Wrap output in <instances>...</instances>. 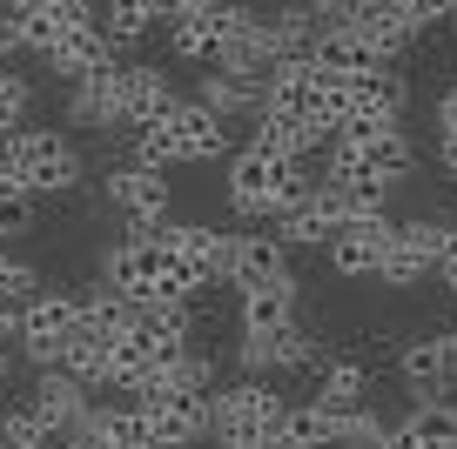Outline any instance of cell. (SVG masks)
<instances>
[{
  "mask_svg": "<svg viewBox=\"0 0 457 449\" xmlns=\"http://www.w3.org/2000/svg\"><path fill=\"white\" fill-rule=\"evenodd\" d=\"M101 195L129 215V235H148V228L169 222V208H175L169 175H162V168H142V161H114V168L101 175Z\"/></svg>",
  "mask_w": 457,
  "mask_h": 449,
  "instance_id": "277c9868",
  "label": "cell"
},
{
  "mask_svg": "<svg viewBox=\"0 0 457 449\" xmlns=\"http://www.w3.org/2000/svg\"><path fill=\"white\" fill-rule=\"evenodd\" d=\"M0 449H54V429L41 422V409H34L28 396L0 409Z\"/></svg>",
  "mask_w": 457,
  "mask_h": 449,
  "instance_id": "7402d4cb",
  "label": "cell"
},
{
  "mask_svg": "<svg viewBox=\"0 0 457 449\" xmlns=\"http://www.w3.org/2000/svg\"><path fill=\"white\" fill-rule=\"evenodd\" d=\"M169 121H175V135H182V155L188 161H222L228 141H236V135H228V121H215V114L202 108V101H188V94L175 101Z\"/></svg>",
  "mask_w": 457,
  "mask_h": 449,
  "instance_id": "e0dca14e",
  "label": "cell"
},
{
  "mask_svg": "<svg viewBox=\"0 0 457 449\" xmlns=\"http://www.w3.org/2000/svg\"><path fill=\"white\" fill-rule=\"evenodd\" d=\"M343 416L350 409H337V403H289L283 409V443L289 449H337V429H343Z\"/></svg>",
  "mask_w": 457,
  "mask_h": 449,
  "instance_id": "ac0fdd59",
  "label": "cell"
},
{
  "mask_svg": "<svg viewBox=\"0 0 457 449\" xmlns=\"http://www.w3.org/2000/svg\"><path fill=\"white\" fill-rule=\"evenodd\" d=\"M262 74H228V68H209L202 74V87L188 101H202V108L215 114V121H256L262 114Z\"/></svg>",
  "mask_w": 457,
  "mask_h": 449,
  "instance_id": "30bf717a",
  "label": "cell"
},
{
  "mask_svg": "<svg viewBox=\"0 0 457 449\" xmlns=\"http://www.w3.org/2000/svg\"><path fill=\"white\" fill-rule=\"evenodd\" d=\"M289 396H276L262 376H243L228 389H209V436L222 449H270L283 436Z\"/></svg>",
  "mask_w": 457,
  "mask_h": 449,
  "instance_id": "7a4b0ae2",
  "label": "cell"
},
{
  "mask_svg": "<svg viewBox=\"0 0 457 449\" xmlns=\"http://www.w3.org/2000/svg\"><path fill=\"white\" fill-rule=\"evenodd\" d=\"M68 329H74V295H68V289H41V295H28V302H21L14 336H21V355H28L34 369H54Z\"/></svg>",
  "mask_w": 457,
  "mask_h": 449,
  "instance_id": "8992f818",
  "label": "cell"
},
{
  "mask_svg": "<svg viewBox=\"0 0 457 449\" xmlns=\"http://www.w3.org/2000/svg\"><path fill=\"white\" fill-rule=\"evenodd\" d=\"M0 148H7V161H14V182H21V195H34V201H61V195H74L81 188V148H74L61 127H34V121H21V127H7L0 135Z\"/></svg>",
  "mask_w": 457,
  "mask_h": 449,
  "instance_id": "6da1fadb",
  "label": "cell"
},
{
  "mask_svg": "<svg viewBox=\"0 0 457 449\" xmlns=\"http://www.w3.org/2000/svg\"><path fill=\"white\" fill-rule=\"evenodd\" d=\"M403 429L424 449H457V403L451 396H444V403H417L411 416H403Z\"/></svg>",
  "mask_w": 457,
  "mask_h": 449,
  "instance_id": "cb8c5ba5",
  "label": "cell"
},
{
  "mask_svg": "<svg viewBox=\"0 0 457 449\" xmlns=\"http://www.w3.org/2000/svg\"><path fill=\"white\" fill-rule=\"evenodd\" d=\"M377 282H384V289H417V282H430V262L411 249V241H397V235H390L384 262H377Z\"/></svg>",
  "mask_w": 457,
  "mask_h": 449,
  "instance_id": "484cf974",
  "label": "cell"
},
{
  "mask_svg": "<svg viewBox=\"0 0 457 449\" xmlns=\"http://www.w3.org/2000/svg\"><path fill=\"white\" fill-rule=\"evenodd\" d=\"M384 443H390V422L370 416V409H350L337 429V449H384Z\"/></svg>",
  "mask_w": 457,
  "mask_h": 449,
  "instance_id": "83f0119b",
  "label": "cell"
},
{
  "mask_svg": "<svg viewBox=\"0 0 457 449\" xmlns=\"http://www.w3.org/2000/svg\"><path fill=\"white\" fill-rule=\"evenodd\" d=\"M310 382H316V403H337V409H363V396H370L363 355H316Z\"/></svg>",
  "mask_w": 457,
  "mask_h": 449,
  "instance_id": "2e32d148",
  "label": "cell"
},
{
  "mask_svg": "<svg viewBox=\"0 0 457 449\" xmlns=\"http://www.w3.org/2000/svg\"><path fill=\"white\" fill-rule=\"evenodd\" d=\"M262 355H270V369H303V376H310V363L323 349H316V336L303 322H283V329H270V336H262Z\"/></svg>",
  "mask_w": 457,
  "mask_h": 449,
  "instance_id": "603a6c76",
  "label": "cell"
},
{
  "mask_svg": "<svg viewBox=\"0 0 457 449\" xmlns=\"http://www.w3.org/2000/svg\"><path fill=\"white\" fill-rule=\"evenodd\" d=\"M41 289H47L41 268L21 262L14 249H0V302H28V295H41Z\"/></svg>",
  "mask_w": 457,
  "mask_h": 449,
  "instance_id": "4316f807",
  "label": "cell"
},
{
  "mask_svg": "<svg viewBox=\"0 0 457 449\" xmlns=\"http://www.w3.org/2000/svg\"><path fill=\"white\" fill-rule=\"evenodd\" d=\"M34 222H41V201L34 195H0V241H14V235H34Z\"/></svg>",
  "mask_w": 457,
  "mask_h": 449,
  "instance_id": "f546056e",
  "label": "cell"
},
{
  "mask_svg": "<svg viewBox=\"0 0 457 449\" xmlns=\"http://www.w3.org/2000/svg\"><path fill=\"white\" fill-rule=\"evenodd\" d=\"M249 282H289V249L270 228H249L228 249V289H249Z\"/></svg>",
  "mask_w": 457,
  "mask_h": 449,
  "instance_id": "8fae6325",
  "label": "cell"
},
{
  "mask_svg": "<svg viewBox=\"0 0 457 449\" xmlns=\"http://www.w3.org/2000/svg\"><path fill=\"white\" fill-rule=\"evenodd\" d=\"M390 235H397V222L390 215H363V222H337V235L323 241V255H329V268L337 275H377V262H384V249H390Z\"/></svg>",
  "mask_w": 457,
  "mask_h": 449,
  "instance_id": "52a82bcc",
  "label": "cell"
},
{
  "mask_svg": "<svg viewBox=\"0 0 457 449\" xmlns=\"http://www.w3.org/2000/svg\"><path fill=\"white\" fill-rule=\"evenodd\" d=\"M236 309H243V336H270L296 322V282H249L236 289Z\"/></svg>",
  "mask_w": 457,
  "mask_h": 449,
  "instance_id": "5bb4252c",
  "label": "cell"
},
{
  "mask_svg": "<svg viewBox=\"0 0 457 449\" xmlns=\"http://www.w3.org/2000/svg\"><path fill=\"white\" fill-rule=\"evenodd\" d=\"M61 449H108L95 436V422H87V409H81V422H68V429H61Z\"/></svg>",
  "mask_w": 457,
  "mask_h": 449,
  "instance_id": "4dcf8cb0",
  "label": "cell"
},
{
  "mask_svg": "<svg viewBox=\"0 0 457 449\" xmlns=\"http://www.w3.org/2000/svg\"><path fill=\"white\" fill-rule=\"evenodd\" d=\"M28 403L41 409V422L47 429H68V422H81V409H87V389L74 376H61V369H41V376H34V389H28Z\"/></svg>",
  "mask_w": 457,
  "mask_h": 449,
  "instance_id": "d6986e66",
  "label": "cell"
},
{
  "mask_svg": "<svg viewBox=\"0 0 457 449\" xmlns=\"http://www.w3.org/2000/svg\"><path fill=\"white\" fill-rule=\"evenodd\" d=\"M14 188H21L14 182V161H7V148H0V195H14Z\"/></svg>",
  "mask_w": 457,
  "mask_h": 449,
  "instance_id": "e575fe53",
  "label": "cell"
},
{
  "mask_svg": "<svg viewBox=\"0 0 457 449\" xmlns=\"http://www.w3.org/2000/svg\"><path fill=\"white\" fill-rule=\"evenodd\" d=\"M162 28H169L175 61H209L215 54V14H175V20H162Z\"/></svg>",
  "mask_w": 457,
  "mask_h": 449,
  "instance_id": "d4e9b609",
  "label": "cell"
},
{
  "mask_svg": "<svg viewBox=\"0 0 457 449\" xmlns=\"http://www.w3.org/2000/svg\"><path fill=\"white\" fill-rule=\"evenodd\" d=\"M114 47H108V34L95 28V20H81V28H68L54 41V54H47V68L54 74H68V81H81V74H101V68H114Z\"/></svg>",
  "mask_w": 457,
  "mask_h": 449,
  "instance_id": "9a60e30c",
  "label": "cell"
},
{
  "mask_svg": "<svg viewBox=\"0 0 457 449\" xmlns=\"http://www.w3.org/2000/svg\"><path fill=\"white\" fill-rule=\"evenodd\" d=\"M202 449H222V443H215V436H202Z\"/></svg>",
  "mask_w": 457,
  "mask_h": 449,
  "instance_id": "74e56055",
  "label": "cell"
},
{
  "mask_svg": "<svg viewBox=\"0 0 457 449\" xmlns=\"http://www.w3.org/2000/svg\"><path fill=\"white\" fill-rule=\"evenodd\" d=\"M437 282H444V289L457 295V228H451V249L437 255Z\"/></svg>",
  "mask_w": 457,
  "mask_h": 449,
  "instance_id": "d6a6232c",
  "label": "cell"
},
{
  "mask_svg": "<svg viewBox=\"0 0 457 449\" xmlns=\"http://www.w3.org/2000/svg\"><path fill=\"white\" fill-rule=\"evenodd\" d=\"M337 222H343L337 201H329V195H323V182H316V195H310V201H296V208H283V215L270 222V235L283 241V249H323V241L337 235Z\"/></svg>",
  "mask_w": 457,
  "mask_h": 449,
  "instance_id": "7c38bea8",
  "label": "cell"
},
{
  "mask_svg": "<svg viewBox=\"0 0 457 449\" xmlns=\"http://www.w3.org/2000/svg\"><path fill=\"white\" fill-rule=\"evenodd\" d=\"M129 148H135V161H142V168H162V175H169L175 161H188V155H182V135H175L169 114H162V121H148V127H135Z\"/></svg>",
  "mask_w": 457,
  "mask_h": 449,
  "instance_id": "44dd1931",
  "label": "cell"
},
{
  "mask_svg": "<svg viewBox=\"0 0 457 449\" xmlns=\"http://www.w3.org/2000/svg\"><path fill=\"white\" fill-rule=\"evenodd\" d=\"M437 161H444V175L457 182V148H437Z\"/></svg>",
  "mask_w": 457,
  "mask_h": 449,
  "instance_id": "8d00e7d4",
  "label": "cell"
},
{
  "mask_svg": "<svg viewBox=\"0 0 457 449\" xmlns=\"http://www.w3.org/2000/svg\"><path fill=\"white\" fill-rule=\"evenodd\" d=\"M175 81L162 68H148V61H129V68H114V135L108 141H129L135 127L162 121V114H175ZM101 141V148H108Z\"/></svg>",
  "mask_w": 457,
  "mask_h": 449,
  "instance_id": "3957f363",
  "label": "cell"
},
{
  "mask_svg": "<svg viewBox=\"0 0 457 449\" xmlns=\"http://www.w3.org/2000/svg\"><path fill=\"white\" fill-rule=\"evenodd\" d=\"M283 182H289L283 155L243 148V155L228 161V208L243 215V222H276V208H283Z\"/></svg>",
  "mask_w": 457,
  "mask_h": 449,
  "instance_id": "5b68a950",
  "label": "cell"
},
{
  "mask_svg": "<svg viewBox=\"0 0 457 449\" xmlns=\"http://www.w3.org/2000/svg\"><path fill=\"white\" fill-rule=\"evenodd\" d=\"M28 108H34V87H28V74L0 68V127H21V121H28Z\"/></svg>",
  "mask_w": 457,
  "mask_h": 449,
  "instance_id": "f1b7e54d",
  "label": "cell"
},
{
  "mask_svg": "<svg viewBox=\"0 0 457 449\" xmlns=\"http://www.w3.org/2000/svg\"><path fill=\"white\" fill-rule=\"evenodd\" d=\"M451 228H457V222H451Z\"/></svg>",
  "mask_w": 457,
  "mask_h": 449,
  "instance_id": "ab89813d",
  "label": "cell"
},
{
  "mask_svg": "<svg viewBox=\"0 0 457 449\" xmlns=\"http://www.w3.org/2000/svg\"><path fill=\"white\" fill-rule=\"evenodd\" d=\"M310 61L329 74V81H357V74L384 68V54H377L363 34H350V28H323V34H316V47H310Z\"/></svg>",
  "mask_w": 457,
  "mask_h": 449,
  "instance_id": "4fadbf2b",
  "label": "cell"
},
{
  "mask_svg": "<svg viewBox=\"0 0 457 449\" xmlns=\"http://www.w3.org/2000/svg\"><path fill=\"white\" fill-rule=\"evenodd\" d=\"M303 7H323V0H303Z\"/></svg>",
  "mask_w": 457,
  "mask_h": 449,
  "instance_id": "f35d334b",
  "label": "cell"
},
{
  "mask_svg": "<svg viewBox=\"0 0 457 449\" xmlns=\"http://www.w3.org/2000/svg\"><path fill=\"white\" fill-rule=\"evenodd\" d=\"M343 101H350V121H403V108H411V81L384 61V68L343 81Z\"/></svg>",
  "mask_w": 457,
  "mask_h": 449,
  "instance_id": "9c48e42d",
  "label": "cell"
},
{
  "mask_svg": "<svg viewBox=\"0 0 457 449\" xmlns=\"http://www.w3.org/2000/svg\"><path fill=\"white\" fill-rule=\"evenodd\" d=\"M7 54H21V28H14V14H0V68H7Z\"/></svg>",
  "mask_w": 457,
  "mask_h": 449,
  "instance_id": "836d02e7",
  "label": "cell"
},
{
  "mask_svg": "<svg viewBox=\"0 0 457 449\" xmlns=\"http://www.w3.org/2000/svg\"><path fill=\"white\" fill-rule=\"evenodd\" d=\"M95 28L108 34V47L121 54V47L148 41V28H155V7H148V0H95Z\"/></svg>",
  "mask_w": 457,
  "mask_h": 449,
  "instance_id": "ffe728a7",
  "label": "cell"
},
{
  "mask_svg": "<svg viewBox=\"0 0 457 449\" xmlns=\"http://www.w3.org/2000/svg\"><path fill=\"white\" fill-rule=\"evenodd\" d=\"M397 376L403 389L417 396V403H444V396L457 389L451 382V336H411L397 355Z\"/></svg>",
  "mask_w": 457,
  "mask_h": 449,
  "instance_id": "ba28073f",
  "label": "cell"
},
{
  "mask_svg": "<svg viewBox=\"0 0 457 449\" xmlns=\"http://www.w3.org/2000/svg\"><path fill=\"white\" fill-rule=\"evenodd\" d=\"M437 148H457V87L437 101Z\"/></svg>",
  "mask_w": 457,
  "mask_h": 449,
  "instance_id": "1f68e13d",
  "label": "cell"
},
{
  "mask_svg": "<svg viewBox=\"0 0 457 449\" xmlns=\"http://www.w3.org/2000/svg\"><path fill=\"white\" fill-rule=\"evenodd\" d=\"M7 376H14V349L0 342V389H7Z\"/></svg>",
  "mask_w": 457,
  "mask_h": 449,
  "instance_id": "d590c367",
  "label": "cell"
}]
</instances>
